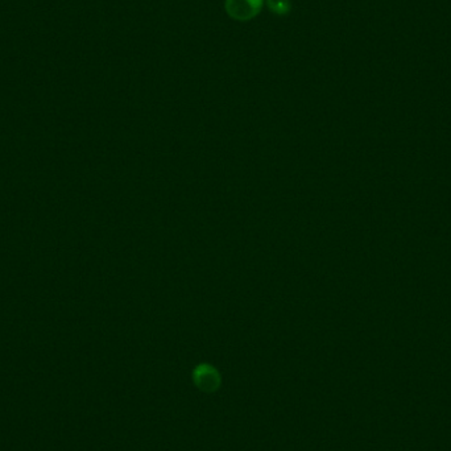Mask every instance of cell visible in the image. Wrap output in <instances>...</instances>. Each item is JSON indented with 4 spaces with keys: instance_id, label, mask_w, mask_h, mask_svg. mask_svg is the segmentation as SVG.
<instances>
[{
    "instance_id": "cell-1",
    "label": "cell",
    "mask_w": 451,
    "mask_h": 451,
    "mask_svg": "<svg viewBox=\"0 0 451 451\" xmlns=\"http://www.w3.org/2000/svg\"><path fill=\"white\" fill-rule=\"evenodd\" d=\"M264 0H226L227 15L236 21H250L263 10Z\"/></svg>"
},
{
    "instance_id": "cell-2",
    "label": "cell",
    "mask_w": 451,
    "mask_h": 451,
    "mask_svg": "<svg viewBox=\"0 0 451 451\" xmlns=\"http://www.w3.org/2000/svg\"><path fill=\"white\" fill-rule=\"evenodd\" d=\"M193 379L196 386L204 392H214L221 386V376L218 371L207 364L197 367L193 374Z\"/></svg>"
},
{
    "instance_id": "cell-3",
    "label": "cell",
    "mask_w": 451,
    "mask_h": 451,
    "mask_svg": "<svg viewBox=\"0 0 451 451\" xmlns=\"http://www.w3.org/2000/svg\"><path fill=\"white\" fill-rule=\"evenodd\" d=\"M267 6L271 12L279 16L288 15L291 10V0H267Z\"/></svg>"
}]
</instances>
